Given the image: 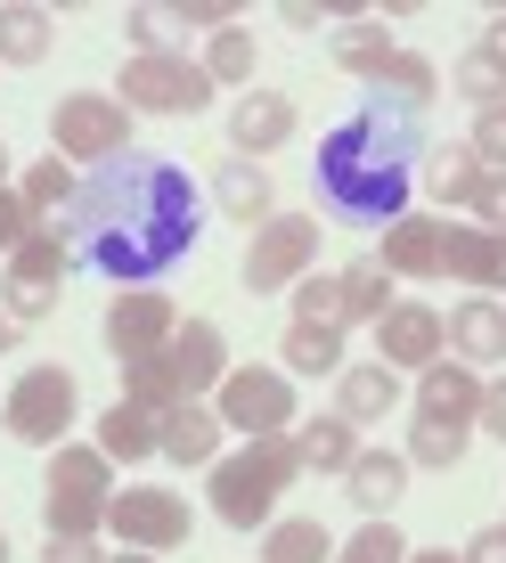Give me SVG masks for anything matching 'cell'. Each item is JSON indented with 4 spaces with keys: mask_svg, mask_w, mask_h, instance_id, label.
Masks as SVG:
<instances>
[{
    "mask_svg": "<svg viewBox=\"0 0 506 563\" xmlns=\"http://www.w3.org/2000/svg\"><path fill=\"white\" fill-rule=\"evenodd\" d=\"M482 433L506 441V384H482Z\"/></svg>",
    "mask_w": 506,
    "mask_h": 563,
    "instance_id": "obj_47",
    "label": "cell"
},
{
    "mask_svg": "<svg viewBox=\"0 0 506 563\" xmlns=\"http://www.w3.org/2000/svg\"><path fill=\"white\" fill-rule=\"evenodd\" d=\"M42 563H107L99 539H42Z\"/></svg>",
    "mask_w": 506,
    "mask_h": 563,
    "instance_id": "obj_45",
    "label": "cell"
},
{
    "mask_svg": "<svg viewBox=\"0 0 506 563\" xmlns=\"http://www.w3.org/2000/svg\"><path fill=\"white\" fill-rule=\"evenodd\" d=\"M278 367L286 376H343V335L336 327H286V343H278Z\"/></svg>",
    "mask_w": 506,
    "mask_h": 563,
    "instance_id": "obj_30",
    "label": "cell"
},
{
    "mask_svg": "<svg viewBox=\"0 0 506 563\" xmlns=\"http://www.w3.org/2000/svg\"><path fill=\"white\" fill-rule=\"evenodd\" d=\"M450 352L465 367H498L506 360V302H458L450 310Z\"/></svg>",
    "mask_w": 506,
    "mask_h": 563,
    "instance_id": "obj_23",
    "label": "cell"
},
{
    "mask_svg": "<svg viewBox=\"0 0 506 563\" xmlns=\"http://www.w3.org/2000/svg\"><path fill=\"white\" fill-rule=\"evenodd\" d=\"M408 563H465V555H450V548H408Z\"/></svg>",
    "mask_w": 506,
    "mask_h": 563,
    "instance_id": "obj_49",
    "label": "cell"
},
{
    "mask_svg": "<svg viewBox=\"0 0 506 563\" xmlns=\"http://www.w3.org/2000/svg\"><path fill=\"white\" fill-rule=\"evenodd\" d=\"M458 90H465V99H474L482 114H491V107H506V57H498L491 42H474V49L458 57Z\"/></svg>",
    "mask_w": 506,
    "mask_h": 563,
    "instance_id": "obj_36",
    "label": "cell"
},
{
    "mask_svg": "<svg viewBox=\"0 0 506 563\" xmlns=\"http://www.w3.org/2000/svg\"><path fill=\"white\" fill-rule=\"evenodd\" d=\"M278 16H286V33H319V16H327V9H310V0H286Z\"/></svg>",
    "mask_w": 506,
    "mask_h": 563,
    "instance_id": "obj_48",
    "label": "cell"
},
{
    "mask_svg": "<svg viewBox=\"0 0 506 563\" xmlns=\"http://www.w3.org/2000/svg\"><path fill=\"white\" fill-rule=\"evenodd\" d=\"M180 9H155V0H147V9H131V42H140V57H172V42H180Z\"/></svg>",
    "mask_w": 506,
    "mask_h": 563,
    "instance_id": "obj_40",
    "label": "cell"
},
{
    "mask_svg": "<svg viewBox=\"0 0 506 563\" xmlns=\"http://www.w3.org/2000/svg\"><path fill=\"white\" fill-rule=\"evenodd\" d=\"M425 197L433 205H474L482 197V180H491V172H482V155L465 147V140H441V147H425Z\"/></svg>",
    "mask_w": 506,
    "mask_h": 563,
    "instance_id": "obj_20",
    "label": "cell"
},
{
    "mask_svg": "<svg viewBox=\"0 0 506 563\" xmlns=\"http://www.w3.org/2000/svg\"><path fill=\"white\" fill-rule=\"evenodd\" d=\"M164 367L180 376L188 400L221 393V376H229V335H221L212 319H180V327H172V343H164Z\"/></svg>",
    "mask_w": 506,
    "mask_h": 563,
    "instance_id": "obj_14",
    "label": "cell"
},
{
    "mask_svg": "<svg viewBox=\"0 0 506 563\" xmlns=\"http://www.w3.org/2000/svg\"><path fill=\"white\" fill-rule=\"evenodd\" d=\"M441 245H450V221H433V212H400L376 229V262L393 278H441Z\"/></svg>",
    "mask_w": 506,
    "mask_h": 563,
    "instance_id": "obj_15",
    "label": "cell"
},
{
    "mask_svg": "<svg viewBox=\"0 0 506 563\" xmlns=\"http://www.w3.org/2000/svg\"><path fill=\"white\" fill-rule=\"evenodd\" d=\"M172 327H180L172 295H155V286H123V295L107 302V319H99V343H107L123 367H140V360H164Z\"/></svg>",
    "mask_w": 506,
    "mask_h": 563,
    "instance_id": "obj_12",
    "label": "cell"
},
{
    "mask_svg": "<svg viewBox=\"0 0 506 563\" xmlns=\"http://www.w3.org/2000/svg\"><path fill=\"white\" fill-rule=\"evenodd\" d=\"M400 409V376L384 360H367V367H352L343 360V376H336V417L343 424H384Z\"/></svg>",
    "mask_w": 506,
    "mask_h": 563,
    "instance_id": "obj_19",
    "label": "cell"
},
{
    "mask_svg": "<svg viewBox=\"0 0 506 563\" xmlns=\"http://www.w3.org/2000/svg\"><path fill=\"white\" fill-rule=\"evenodd\" d=\"M441 278L474 286V295H506V238L498 229H450V245H441Z\"/></svg>",
    "mask_w": 506,
    "mask_h": 563,
    "instance_id": "obj_18",
    "label": "cell"
},
{
    "mask_svg": "<svg viewBox=\"0 0 506 563\" xmlns=\"http://www.w3.org/2000/svg\"><path fill=\"white\" fill-rule=\"evenodd\" d=\"M465 441H474V433H465V424H425L417 417V433H408V465H425V474H458V457H465Z\"/></svg>",
    "mask_w": 506,
    "mask_h": 563,
    "instance_id": "obj_35",
    "label": "cell"
},
{
    "mask_svg": "<svg viewBox=\"0 0 506 563\" xmlns=\"http://www.w3.org/2000/svg\"><path fill=\"white\" fill-rule=\"evenodd\" d=\"M295 457H302V474H352L360 424H343V417H310V424H295Z\"/></svg>",
    "mask_w": 506,
    "mask_h": 563,
    "instance_id": "obj_27",
    "label": "cell"
},
{
    "mask_svg": "<svg viewBox=\"0 0 506 563\" xmlns=\"http://www.w3.org/2000/svg\"><path fill=\"white\" fill-rule=\"evenodd\" d=\"M114 99L131 114H197V107H212V74H205V57H180V49L172 57H131Z\"/></svg>",
    "mask_w": 506,
    "mask_h": 563,
    "instance_id": "obj_10",
    "label": "cell"
},
{
    "mask_svg": "<svg viewBox=\"0 0 506 563\" xmlns=\"http://www.w3.org/2000/svg\"><path fill=\"white\" fill-rule=\"evenodd\" d=\"M212 417L229 433L262 441V433H295V376L286 367H229L221 393H212Z\"/></svg>",
    "mask_w": 506,
    "mask_h": 563,
    "instance_id": "obj_9",
    "label": "cell"
},
{
    "mask_svg": "<svg viewBox=\"0 0 506 563\" xmlns=\"http://www.w3.org/2000/svg\"><path fill=\"white\" fill-rule=\"evenodd\" d=\"M425 172V131L408 107H360L352 123H336L319 140V164H310V188H319V212L343 229H384L400 221L408 180Z\"/></svg>",
    "mask_w": 506,
    "mask_h": 563,
    "instance_id": "obj_2",
    "label": "cell"
},
{
    "mask_svg": "<svg viewBox=\"0 0 506 563\" xmlns=\"http://www.w3.org/2000/svg\"><path fill=\"white\" fill-rule=\"evenodd\" d=\"M327 57H336L343 74H360V82H384V66L400 57V42H393V25H384V16H360V25H336Z\"/></svg>",
    "mask_w": 506,
    "mask_h": 563,
    "instance_id": "obj_25",
    "label": "cell"
},
{
    "mask_svg": "<svg viewBox=\"0 0 506 563\" xmlns=\"http://www.w3.org/2000/svg\"><path fill=\"white\" fill-rule=\"evenodd\" d=\"M205 74H212V90H221V82L253 90V33H245V25L212 33V42H205Z\"/></svg>",
    "mask_w": 506,
    "mask_h": 563,
    "instance_id": "obj_37",
    "label": "cell"
},
{
    "mask_svg": "<svg viewBox=\"0 0 506 563\" xmlns=\"http://www.w3.org/2000/svg\"><path fill=\"white\" fill-rule=\"evenodd\" d=\"M393 302H400V278H393V269H384L376 254H360L352 269H343V310H352V327H360V319L376 327Z\"/></svg>",
    "mask_w": 506,
    "mask_h": 563,
    "instance_id": "obj_31",
    "label": "cell"
},
{
    "mask_svg": "<svg viewBox=\"0 0 506 563\" xmlns=\"http://www.w3.org/2000/svg\"><path fill=\"white\" fill-rule=\"evenodd\" d=\"M16 197H25L33 221H66L74 197H82V172H74L66 155H42V164H33L25 180H16Z\"/></svg>",
    "mask_w": 506,
    "mask_h": 563,
    "instance_id": "obj_28",
    "label": "cell"
},
{
    "mask_svg": "<svg viewBox=\"0 0 506 563\" xmlns=\"http://www.w3.org/2000/svg\"><path fill=\"white\" fill-rule=\"evenodd\" d=\"M417 417L425 424H465V433H474L482 424V376L465 360H433L417 376Z\"/></svg>",
    "mask_w": 506,
    "mask_h": 563,
    "instance_id": "obj_17",
    "label": "cell"
},
{
    "mask_svg": "<svg viewBox=\"0 0 506 563\" xmlns=\"http://www.w3.org/2000/svg\"><path fill=\"white\" fill-rule=\"evenodd\" d=\"M50 155H66V164H123V155H131V107L107 99V90H74V99H57Z\"/></svg>",
    "mask_w": 506,
    "mask_h": 563,
    "instance_id": "obj_6",
    "label": "cell"
},
{
    "mask_svg": "<svg viewBox=\"0 0 506 563\" xmlns=\"http://www.w3.org/2000/svg\"><path fill=\"white\" fill-rule=\"evenodd\" d=\"M0 563H9V539H0Z\"/></svg>",
    "mask_w": 506,
    "mask_h": 563,
    "instance_id": "obj_54",
    "label": "cell"
},
{
    "mask_svg": "<svg viewBox=\"0 0 506 563\" xmlns=\"http://www.w3.org/2000/svg\"><path fill=\"white\" fill-rule=\"evenodd\" d=\"M50 42H57L50 9H0V66H42Z\"/></svg>",
    "mask_w": 506,
    "mask_h": 563,
    "instance_id": "obj_32",
    "label": "cell"
},
{
    "mask_svg": "<svg viewBox=\"0 0 506 563\" xmlns=\"http://www.w3.org/2000/svg\"><path fill=\"white\" fill-rule=\"evenodd\" d=\"M376 360L384 367H433V360H450V319H441L433 302H393L376 319Z\"/></svg>",
    "mask_w": 506,
    "mask_h": 563,
    "instance_id": "obj_13",
    "label": "cell"
},
{
    "mask_svg": "<svg viewBox=\"0 0 506 563\" xmlns=\"http://www.w3.org/2000/svg\"><path fill=\"white\" fill-rule=\"evenodd\" d=\"M465 212H474V229H498V238H506V172H491V180H482V197L465 205Z\"/></svg>",
    "mask_w": 506,
    "mask_h": 563,
    "instance_id": "obj_44",
    "label": "cell"
},
{
    "mask_svg": "<svg viewBox=\"0 0 506 563\" xmlns=\"http://www.w3.org/2000/svg\"><path fill=\"white\" fill-rule=\"evenodd\" d=\"M66 269H74L66 221H33V238L9 254V278H0V302H9V319H16V327L50 319V310H57V286H66Z\"/></svg>",
    "mask_w": 506,
    "mask_h": 563,
    "instance_id": "obj_5",
    "label": "cell"
},
{
    "mask_svg": "<svg viewBox=\"0 0 506 563\" xmlns=\"http://www.w3.org/2000/svg\"><path fill=\"white\" fill-rule=\"evenodd\" d=\"M25 238H33V212H25V197H16V188H0V262H9Z\"/></svg>",
    "mask_w": 506,
    "mask_h": 563,
    "instance_id": "obj_42",
    "label": "cell"
},
{
    "mask_svg": "<svg viewBox=\"0 0 506 563\" xmlns=\"http://www.w3.org/2000/svg\"><path fill=\"white\" fill-rule=\"evenodd\" d=\"M343 490H352V507L376 522V515H393L400 507V490H408V457L393 450H360L352 457V474H343Z\"/></svg>",
    "mask_w": 506,
    "mask_h": 563,
    "instance_id": "obj_21",
    "label": "cell"
},
{
    "mask_svg": "<svg viewBox=\"0 0 506 563\" xmlns=\"http://www.w3.org/2000/svg\"><path fill=\"white\" fill-rule=\"evenodd\" d=\"M482 42H491V49H498V57H506V9H498V16H491V33H482Z\"/></svg>",
    "mask_w": 506,
    "mask_h": 563,
    "instance_id": "obj_50",
    "label": "cell"
},
{
    "mask_svg": "<svg viewBox=\"0 0 506 563\" xmlns=\"http://www.w3.org/2000/svg\"><path fill=\"white\" fill-rule=\"evenodd\" d=\"M458 555H465V563H506V522H491V531H474V539H465Z\"/></svg>",
    "mask_w": 506,
    "mask_h": 563,
    "instance_id": "obj_46",
    "label": "cell"
},
{
    "mask_svg": "<svg viewBox=\"0 0 506 563\" xmlns=\"http://www.w3.org/2000/svg\"><path fill=\"white\" fill-rule=\"evenodd\" d=\"M180 25L188 33H229V25H238V0H188Z\"/></svg>",
    "mask_w": 506,
    "mask_h": 563,
    "instance_id": "obj_43",
    "label": "cell"
},
{
    "mask_svg": "<svg viewBox=\"0 0 506 563\" xmlns=\"http://www.w3.org/2000/svg\"><path fill=\"white\" fill-rule=\"evenodd\" d=\"M9 343H16V319H9V310H0V352H9Z\"/></svg>",
    "mask_w": 506,
    "mask_h": 563,
    "instance_id": "obj_52",
    "label": "cell"
},
{
    "mask_svg": "<svg viewBox=\"0 0 506 563\" xmlns=\"http://www.w3.org/2000/svg\"><path fill=\"white\" fill-rule=\"evenodd\" d=\"M336 563H408V539L393 531V515H376V522H360V531L336 548Z\"/></svg>",
    "mask_w": 506,
    "mask_h": 563,
    "instance_id": "obj_39",
    "label": "cell"
},
{
    "mask_svg": "<svg viewBox=\"0 0 506 563\" xmlns=\"http://www.w3.org/2000/svg\"><path fill=\"white\" fill-rule=\"evenodd\" d=\"M319 269V212H270L245 245V286L253 295H295Z\"/></svg>",
    "mask_w": 506,
    "mask_h": 563,
    "instance_id": "obj_8",
    "label": "cell"
},
{
    "mask_svg": "<svg viewBox=\"0 0 506 563\" xmlns=\"http://www.w3.org/2000/svg\"><path fill=\"white\" fill-rule=\"evenodd\" d=\"M205 474H212L205 498H212V515H221L229 531H270L278 498L302 482V457H295V433H262V441H245L238 457H212Z\"/></svg>",
    "mask_w": 506,
    "mask_h": 563,
    "instance_id": "obj_3",
    "label": "cell"
},
{
    "mask_svg": "<svg viewBox=\"0 0 506 563\" xmlns=\"http://www.w3.org/2000/svg\"><path fill=\"white\" fill-rule=\"evenodd\" d=\"M107 563H155V555H140V548H114Z\"/></svg>",
    "mask_w": 506,
    "mask_h": 563,
    "instance_id": "obj_51",
    "label": "cell"
},
{
    "mask_svg": "<svg viewBox=\"0 0 506 563\" xmlns=\"http://www.w3.org/2000/svg\"><path fill=\"white\" fill-rule=\"evenodd\" d=\"M74 409H82V384H74V367H25V376L9 384V441H25V450H57V433H74Z\"/></svg>",
    "mask_w": 506,
    "mask_h": 563,
    "instance_id": "obj_7",
    "label": "cell"
},
{
    "mask_svg": "<svg viewBox=\"0 0 506 563\" xmlns=\"http://www.w3.org/2000/svg\"><path fill=\"white\" fill-rule=\"evenodd\" d=\"M295 319L302 327H336V335H343V327H352V310H343V278H319V269H310V278L295 286Z\"/></svg>",
    "mask_w": 506,
    "mask_h": 563,
    "instance_id": "obj_38",
    "label": "cell"
},
{
    "mask_svg": "<svg viewBox=\"0 0 506 563\" xmlns=\"http://www.w3.org/2000/svg\"><path fill=\"white\" fill-rule=\"evenodd\" d=\"M107 531H114V548L180 555V548H188V498H180V490H155V482L114 490V498H107Z\"/></svg>",
    "mask_w": 506,
    "mask_h": 563,
    "instance_id": "obj_11",
    "label": "cell"
},
{
    "mask_svg": "<svg viewBox=\"0 0 506 563\" xmlns=\"http://www.w3.org/2000/svg\"><path fill=\"white\" fill-rule=\"evenodd\" d=\"M123 400H131V409H147V417H172L188 393H180V376H172L164 360H140V367H123Z\"/></svg>",
    "mask_w": 506,
    "mask_h": 563,
    "instance_id": "obj_34",
    "label": "cell"
},
{
    "mask_svg": "<svg viewBox=\"0 0 506 563\" xmlns=\"http://www.w3.org/2000/svg\"><path fill=\"white\" fill-rule=\"evenodd\" d=\"M66 238H74V269H99L114 286H147L172 262H188V245H197V188H188L180 164L131 147L123 164L82 172Z\"/></svg>",
    "mask_w": 506,
    "mask_h": 563,
    "instance_id": "obj_1",
    "label": "cell"
},
{
    "mask_svg": "<svg viewBox=\"0 0 506 563\" xmlns=\"http://www.w3.org/2000/svg\"><path fill=\"white\" fill-rule=\"evenodd\" d=\"M262 563H336V539L319 515H286L262 531Z\"/></svg>",
    "mask_w": 506,
    "mask_h": 563,
    "instance_id": "obj_29",
    "label": "cell"
},
{
    "mask_svg": "<svg viewBox=\"0 0 506 563\" xmlns=\"http://www.w3.org/2000/svg\"><path fill=\"white\" fill-rule=\"evenodd\" d=\"M212 197H221V212H229V221H245V229H262L270 212H278V197H270V172L245 164V155L212 164Z\"/></svg>",
    "mask_w": 506,
    "mask_h": 563,
    "instance_id": "obj_24",
    "label": "cell"
},
{
    "mask_svg": "<svg viewBox=\"0 0 506 563\" xmlns=\"http://www.w3.org/2000/svg\"><path fill=\"white\" fill-rule=\"evenodd\" d=\"M286 140H295V99L286 90H262L253 82L238 107H229V147L245 155V164H262V155H278Z\"/></svg>",
    "mask_w": 506,
    "mask_h": 563,
    "instance_id": "obj_16",
    "label": "cell"
},
{
    "mask_svg": "<svg viewBox=\"0 0 506 563\" xmlns=\"http://www.w3.org/2000/svg\"><path fill=\"white\" fill-rule=\"evenodd\" d=\"M99 450H107V465H147V457H164V417L114 400V409L99 417Z\"/></svg>",
    "mask_w": 506,
    "mask_h": 563,
    "instance_id": "obj_22",
    "label": "cell"
},
{
    "mask_svg": "<svg viewBox=\"0 0 506 563\" xmlns=\"http://www.w3.org/2000/svg\"><path fill=\"white\" fill-rule=\"evenodd\" d=\"M107 498H114L107 450L57 441V450H50V474H42V522H50V539H99V531H107Z\"/></svg>",
    "mask_w": 506,
    "mask_h": 563,
    "instance_id": "obj_4",
    "label": "cell"
},
{
    "mask_svg": "<svg viewBox=\"0 0 506 563\" xmlns=\"http://www.w3.org/2000/svg\"><path fill=\"white\" fill-rule=\"evenodd\" d=\"M221 433H229V424L212 417L205 400H180V409L164 417V457L172 465H212V457H221Z\"/></svg>",
    "mask_w": 506,
    "mask_h": 563,
    "instance_id": "obj_26",
    "label": "cell"
},
{
    "mask_svg": "<svg viewBox=\"0 0 506 563\" xmlns=\"http://www.w3.org/2000/svg\"><path fill=\"white\" fill-rule=\"evenodd\" d=\"M0 188H9V140H0Z\"/></svg>",
    "mask_w": 506,
    "mask_h": 563,
    "instance_id": "obj_53",
    "label": "cell"
},
{
    "mask_svg": "<svg viewBox=\"0 0 506 563\" xmlns=\"http://www.w3.org/2000/svg\"><path fill=\"white\" fill-rule=\"evenodd\" d=\"M482 155V172H506V107H491V114H474V140H465Z\"/></svg>",
    "mask_w": 506,
    "mask_h": 563,
    "instance_id": "obj_41",
    "label": "cell"
},
{
    "mask_svg": "<svg viewBox=\"0 0 506 563\" xmlns=\"http://www.w3.org/2000/svg\"><path fill=\"white\" fill-rule=\"evenodd\" d=\"M384 99H393V107H408V114H417V107H433V90H441V74H433V57H417V49H400L393 57V66H384Z\"/></svg>",
    "mask_w": 506,
    "mask_h": 563,
    "instance_id": "obj_33",
    "label": "cell"
}]
</instances>
